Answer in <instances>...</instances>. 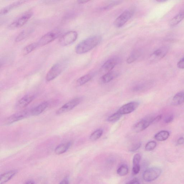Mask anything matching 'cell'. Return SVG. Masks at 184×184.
<instances>
[{
  "label": "cell",
  "instance_id": "6da1fadb",
  "mask_svg": "<svg viewBox=\"0 0 184 184\" xmlns=\"http://www.w3.org/2000/svg\"><path fill=\"white\" fill-rule=\"evenodd\" d=\"M102 37L100 35H94L83 40L76 45V53L82 54L90 51L101 43Z\"/></svg>",
  "mask_w": 184,
  "mask_h": 184
},
{
  "label": "cell",
  "instance_id": "7a4b0ae2",
  "mask_svg": "<svg viewBox=\"0 0 184 184\" xmlns=\"http://www.w3.org/2000/svg\"><path fill=\"white\" fill-rule=\"evenodd\" d=\"M61 34V31L58 29L48 32L43 35L37 43L38 47L44 46L51 43L59 37Z\"/></svg>",
  "mask_w": 184,
  "mask_h": 184
},
{
  "label": "cell",
  "instance_id": "3957f363",
  "mask_svg": "<svg viewBox=\"0 0 184 184\" xmlns=\"http://www.w3.org/2000/svg\"><path fill=\"white\" fill-rule=\"evenodd\" d=\"M134 13L132 10H125L115 19L114 22V26L117 28L122 27L131 18Z\"/></svg>",
  "mask_w": 184,
  "mask_h": 184
},
{
  "label": "cell",
  "instance_id": "277c9868",
  "mask_svg": "<svg viewBox=\"0 0 184 184\" xmlns=\"http://www.w3.org/2000/svg\"><path fill=\"white\" fill-rule=\"evenodd\" d=\"M161 173V170L159 167H154L147 169L143 173V179L147 182L156 180Z\"/></svg>",
  "mask_w": 184,
  "mask_h": 184
},
{
  "label": "cell",
  "instance_id": "5b68a950",
  "mask_svg": "<svg viewBox=\"0 0 184 184\" xmlns=\"http://www.w3.org/2000/svg\"><path fill=\"white\" fill-rule=\"evenodd\" d=\"M77 37L78 34L76 31H68L61 37L59 43L61 45L68 46L74 43L77 40Z\"/></svg>",
  "mask_w": 184,
  "mask_h": 184
},
{
  "label": "cell",
  "instance_id": "8992f818",
  "mask_svg": "<svg viewBox=\"0 0 184 184\" xmlns=\"http://www.w3.org/2000/svg\"><path fill=\"white\" fill-rule=\"evenodd\" d=\"M32 12L29 11L24 13L23 15L10 24L9 28L15 29L23 26L27 22L33 15Z\"/></svg>",
  "mask_w": 184,
  "mask_h": 184
},
{
  "label": "cell",
  "instance_id": "52a82bcc",
  "mask_svg": "<svg viewBox=\"0 0 184 184\" xmlns=\"http://www.w3.org/2000/svg\"><path fill=\"white\" fill-rule=\"evenodd\" d=\"M31 114V110H26L14 114L7 118L5 122L6 125H9L28 117Z\"/></svg>",
  "mask_w": 184,
  "mask_h": 184
},
{
  "label": "cell",
  "instance_id": "ba28073f",
  "mask_svg": "<svg viewBox=\"0 0 184 184\" xmlns=\"http://www.w3.org/2000/svg\"><path fill=\"white\" fill-rule=\"evenodd\" d=\"M64 65L62 63H58L54 64L46 75V81L50 82L54 80L62 73Z\"/></svg>",
  "mask_w": 184,
  "mask_h": 184
},
{
  "label": "cell",
  "instance_id": "9c48e42d",
  "mask_svg": "<svg viewBox=\"0 0 184 184\" xmlns=\"http://www.w3.org/2000/svg\"><path fill=\"white\" fill-rule=\"evenodd\" d=\"M82 100L83 99L81 98H77L71 100L57 110V114H62L72 110L81 103Z\"/></svg>",
  "mask_w": 184,
  "mask_h": 184
},
{
  "label": "cell",
  "instance_id": "30bf717a",
  "mask_svg": "<svg viewBox=\"0 0 184 184\" xmlns=\"http://www.w3.org/2000/svg\"><path fill=\"white\" fill-rule=\"evenodd\" d=\"M155 117H148L136 123L133 127V130L134 132L139 133L144 131L151 124L153 123Z\"/></svg>",
  "mask_w": 184,
  "mask_h": 184
},
{
  "label": "cell",
  "instance_id": "8fae6325",
  "mask_svg": "<svg viewBox=\"0 0 184 184\" xmlns=\"http://www.w3.org/2000/svg\"><path fill=\"white\" fill-rule=\"evenodd\" d=\"M139 105V103L138 102H131L122 106L118 110V112L122 115L128 114L134 111Z\"/></svg>",
  "mask_w": 184,
  "mask_h": 184
},
{
  "label": "cell",
  "instance_id": "7c38bea8",
  "mask_svg": "<svg viewBox=\"0 0 184 184\" xmlns=\"http://www.w3.org/2000/svg\"><path fill=\"white\" fill-rule=\"evenodd\" d=\"M168 52L167 47H163L157 49L152 53L150 57V61L152 62H158L163 58Z\"/></svg>",
  "mask_w": 184,
  "mask_h": 184
},
{
  "label": "cell",
  "instance_id": "4fadbf2b",
  "mask_svg": "<svg viewBox=\"0 0 184 184\" xmlns=\"http://www.w3.org/2000/svg\"><path fill=\"white\" fill-rule=\"evenodd\" d=\"M34 99V96L32 94H27L22 97L18 101L16 105V107L17 109L24 108L29 104Z\"/></svg>",
  "mask_w": 184,
  "mask_h": 184
},
{
  "label": "cell",
  "instance_id": "5bb4252c",
  "mask_svg": "<svg viewBox=\"0 0 184 184\" xmlns=\"http://www.w3.org/2000/svg\"><path fill=\"white\" fill-rule=\"evenodd\" d=\"M120 60L118 58H112L106 61L102 65V68L106 71H112L116 65L119 63Z\"/></svg>",
  "mask_w": 184,
  "mask_h": 184
},
{
  "label": "cell",
  "instance_id": "9a60e30c",
  "mask_svg": "<svg viewBox=\"0 0 184 184\" xmlns=\"http://www.w3.org/2000/svg\"><path fill=\"white\" fill-rule=\"evenodd\" d=\"M26 2V1H16V2L13 3L9 5L4 7V8L1 9V12H0L1 16L4 15L6 14L9 12L11 11V10L21 5L22 4Z\"/></svg>",
  "mask_w": 184,
  "mask_h": 184
},
{
  "label": "cell",
  "instance_id": "2e32d148",
  "mask_svg": "<svg viewBox=\"0 0 184 184\" xmlns=\"http://www.w3.org/2000/svg\"><path fill=\"white\" fill-rule=\"evenodd\" d=\"M49 103L47 101L44 102L39 105L36 107L31 110V114L33 116H37L41 114L47 108Z\"/></svg>",
  "mask_w": 184,
  "mask_h": 184
},
{
  "label": "cell",
  "instance_id": "e0dca14e",
  "mask_svg": "<svg viewBox=\"0 0 184 184\" xmlns=\"http://www.w3.org/2000/svg\"><path fill=\"white\" fill-rule=\"evenodd\" d=\"M17 172L15 170H12L1 174L0 177V184H4L9 181Z\"/></svg>",
  "mask_w": 184,
  "mask_h": 184
},
{
  "label": "cell",
  "instance_id": "ac0fdd59",
  "mask_svg": "<svg viewBox=\"0 0 184 184\" xmlns=\"http://www.w3.org/2000/svg\"><path fill=\"white\" fill-rule=\"evenodd\" d=\"M71 145V142L62 143L57 146L55 150V153L57 155L62 154L65 153L69 149Z\"/></svg>",
  "mask_w": 184,
  "mask_h": 184
},
{
  "label": "cell",
  "instance_id": "d6986e66",
  "mask_svg": "<svg viewBox=\"0 0 184 184\" xmlns=\"http://www.w3.org/2000/svg\"><path fill=\"white\" fill-rule=\"evenodd\" d=\"M117 73L114 72H109L102 76L101 78V80L103 83H108L117 77Z\"/></svg>",
  "mask_w": 184,
  "mask_h": 184
},
{
  "label": "cell",
  "instance_id": "ffe728a7",
  "mask_svg": "<svg viewBox=\"0 0 184 184\" xmlns=\"http://www.w3.org/2000/svg\"><path fill=\"white\" fill-rule=\"evenodd\" d=\"M184 103V91L176 94L173 97L172 104L175 105H179Z\"/></svg>",
  "mask_w": 184,
  "mask_h": 184
},
{
  "label": "cell",
  "instance_id": "44dd1931",
  "mask_svg": "<svg viewBox=\"0 0 184 184\" xmlns=\"http://www.w3.org/2000/svg\"><path fill=\"white\" fill-rule=\"evenodd\" d=\"M184 19V10L181 12L172 19L170 22V25L172 26H176Z\"/></svg>",
  "mask_w": 184,
  "mask_h": 184
},
{
  "label": "cell",
  "instance_id": "7402d4cb",
  "mask_svg": "<svg viewBox=\"0 0 184 184\" xmlns=\"http://www.w3.org/2000/svg\"><path fill=\"white\" fill-rule=\"evenodd\" d=\"M32 31V28H28V29L24 30L16 37L15 39L16 42H19L21 41L22 40L24 39L30 34L31 33Z\"/></svg>",
  "mask_w": 184,
  "mask_h": 184
},
{
  "label": "cell",
  "instance_id": "603a6c76",
  "mask_svg": "<svg viewBox=\"0 0 184 184\" xmlns=\"http://www.w3.org/2000/svg\"><path fill=\"white\" fill-rule=\"evenodd\" d=\"M93 77V74H92L85 75L78 79L76 83L79 86H82L92 80Z\"/></svg>",
  "mask_w": 184,
  "mask_h": 184
},
{
  "label": "cell",
  "instance_id": "cb8c5ba5",
  "mask_svg": "<svg viewBox=\"0 0 184 184\" xmlns=\"http://www.w3.org/2000/svg\"><path fill=\"white\" fill-rule=\"evenodd\" d=\"M170 133L168 131H162L155 134L154 138L158 141H162L167 140L170 136Z\"/></svg>",
  "mask_w": 184,
  "mask_h": 184
},
{
  "label": "cell",
  "instance_id": "d4e9b609",
  "mask_svg": "<svg viewBox=\"0 0 184 184\" xmlns=\"http://www.w3.org/2000/svg\"><path fill=\"white\" fill-rule=\"evenodd\" d=\"M141 51L140 50H137L133 52L127 59V63L128 64H131L135 61L140 57Z\"/></svg>",
  "mask_w": 184,
  "mask_h": 184
},
{
  "label": "cell",
  "instance_id": "484cf974",
  "mask_svg": "<svg viewBox=\"0 0 184 184\" xmlns=\"http://www.w3.org/2000/svg\"><path fill=\"white\" fill-rule=\"evenodd\" d=\"M38 46L37 43H31L24 48L22 51V54L23 55H28L33 51Z\"/></svg>",
  "mask_w": 184,
  "mask_h": 184
},
{
  "label": "cell",
  "instance_id": "4316f807",
  "mask_svg": "<svg viewBox=\"0 0 184 184\" xmlns=\"http://www.w3.org/2000/svg\"><path fill=\"white\" fill-rule=\"evenodd\" d=\"M103 130L101 129H99L96 130L91 134L90 136V140L92 141H95L101 138L103 134Z\"/></svg>",
  "mask_w": 184,
  "mask_h": 184
},
{
  "label": "cell",
  "instance_id": "83f0119b",
  "mask_svg": "<svg viewBox=\"0 0 184 184\" xmlns=\"http://www.w3.org/2000/svg\"><path fill=\"white\" fill-rule=\"evenodd\" d=\"M122 115L118 111L116 113L113 114L108 118L107 121L109 122H117L121 119Z\"/></svg>",
  "mask_w": 184,
  "mask_h": 184
},
{
  "label": "cell",
  "instance_id": "f1b7e54d",
  "mask_svg": "<svg viewBox=\"0 0 184 184\" xmlns=\"http://www.w3.org/2000/svg\"><path fill=\"white\" fill-rule=\"evenodd\" d=\"M128 172V169L127 166L123 165L121 166L117 170V173L120 176H126Z\"/></svg>",
  "mask_w": 184,
  "mask_h": 184
},
{
  "label": "cell",
  "instance_id": "f546056e",
  "mask_svg": "<svg viewBox=\"0 0 184 184\" xmlns=\"http://www.w3.org/2000/svg\"><path fill=\"white\" fill-rule=\"evenodd\" d=\"M156 146V143L154 141H151L146 144L145 147V149L147 152L153 150Z\"/></svg>",
  "mask_w": 184,
  "mask_h": 184
},
{
  "label": "cell",
  "instance_id": "4dcf8cb0",
  "mask_svg": "<svg viewBox=\"0 0 184 184\" xmlns=\"http://www.w3.org/2000/svg\"><path fill=\"white\" fill-rule=\"evenodd\" d=\"M122 2V1H113V2L111 3H110L108 5L105 6L102 8V10H108L111 9L113 7L119 5V4L121 3Z\"/></svg>",
  "mask_w": 184,
  "mask_h": 184
},
{
  "label": "cell",
  "instance_id": "1f68e13d",
  "mask_svg": "<svg viewBox=\"0 0 184 184\" xmlns=\"http://www.w3.org/2000/svg\"><path fill=\"white\" fill-rule=\"evenodd\" d=\"M141 159V156L140 154H137L134 155L133 159V166L139 165Z\"/></svg>",
  "mask_w": 184,
  "mask_h": 184
},
{
  "label": "cell",
  "instance_id": "d6a6232c",
  "mask_svg": "<svg viewBox=\"0 0 184 184\" xmlns=\"http://www.w3.org/2000/svg\"><path fill=\"white\" fill-rule=\"evenodd\" d=\"M141 145V143L140 142L136 143L133 144L130 148V151L131 152H134L140 149Z\"/></svg>",
  "mask_w": 184,
  "mask_h": 184
},
{
  "label": "cell",
  "instance_id": "836d02e7",
  "mask_svg": "<svg viewBox=\"0 0 184 184\" xmlns=\"http://www.w3.org/2000/svg\"><path fill=\"white\" fill-rule=\"evenodd\" d=\"M174 119V116L173 114L167 115L164 119V122L166 123H169L171 122Z\"/></svg>",
  "mask_w": 184,
  "mask_h": 184
},
{
  "label": "cell",
  "instance_id": "e575fe53",
  "mask_svg": "<svg viewBox=\"0 0 184 184\" xmlns=\"http://www.w3.org/2000/svg\"><path fill=\"white\" fill-rule=\"evenodd\" d=\"M140 170V165L133 166L132 168V174L136 175L138 174Z\"/></svg>",
  "mask_w": 184,
  "mask_h": 184
},
{
  "label": "cell",
  "instance_id": "d590c367",
  "mask_svg": "<svg viewBox=\"0 0 184 184\" xmlns=\"http://www.w3.org/2000/svg\"><path fill=\"white\" fill-rule=\"evenodd\" d=\"M177 66L179 68L184 69V57L182 58L180 61L178 62Z\"/></svg>",
  "mask_w": 184,
  "mask_h": 184
},
{
  "label": "cell",
  "instance_id": "8d00e7d4",
  "mask_svg": "<svg viewBox=\"0 0 184 184\" xmlns=\"http://www.w3.org/2000/svg\"><path fill=\"white\" fill-rule=\"evenodd\" d=\"M125 184H140V183L137 179H134L130 181Z\"/></svg>",
  "mask_w": 184,
  "mask_h": 184
},
{
  "label": "cell",
  "instance_id": "74e56055",
  "mask_svg": "<svg viewBox=\"0 0 184 184\" xmlns=\"http://www.w3.org/2000/svg\"><path fill=\"white\" fill-rule=\"evenodd\" d=\"M161 119V115L158 116L154 119L153 123H156L159 122Z\"/></svg>",
  "mask_w": 184,
  "mask_h": 184
},
{
  "label": "cell",
  "instance_id": "f35d334b",
  "mask_svg": "<svg viewBox=\"0 0 184 184\" xmlns=\"http://www.w3.org/2000/svg\"><path fill=\"white\" fill-rule=\"evenodd\" d=\"M178 145H181L184 144V138L183 137H180L178 139L177 142Z\"/></svg>",
  "mask_w": 184,
  "mask_h": 184
},
{
  "label": "cell",
  "instance_id": "ab89813d",
  "mask_svg": "<svg viewBox=\"0 0 184 184\" xmlns=\"http://www.w3.org/2000/svg\"><path fill=\"white\" fill-rule=\"evenodd\" d=\"M89 1H88V0H79L77 1V2L79 4H82L86 3Z\"/></svg>",
  "mask_w": 184,
  "mask_h": 184
},
{
  "label": "cell",
  "instance_id": "60d3db41",
  "mask_svg": "<svg viewBox=\"0 0 184 184\" xmlns=\"http://www.w3.org/2000/svg\"><path fill=\"white\" fill-rule=\"evenodd\" d=\"M59 184H69L68 179L66 178L64 179Z\"/></svg>",
  "mask_w": 184,
  "mask_h": 184
},
{
  "label": "cell",
  "instance_id": "b9f144b4",
  "mask_svg": "<svg viewBox=\"0 0 184 184\" xmlns=\"http://www.w3.org/2000/svg\"><path fill=\"white\" fill-rule=\"evenodd\" d=\"M26 184H34V182L32 181H30L27 182Z\"/></svg>",
  "mask_w": 184,
  "mask_h": 184
},
{
  "label": "cell",
  "instance_id": "7bdbcfd3",
  "mask_svg": "<svg viewBox=\"0 0 184 184\" xmlns=\"http://www.w3.org/2000/svg\"><path fill=\"white\" fill-rule=\"evenodd\" d=\"M156 1L159 2H163L166 1H164V0H158V1Z\"/></svg>",
  "mask_w": 184,
  "mask_h": 184
}]
</instances>
